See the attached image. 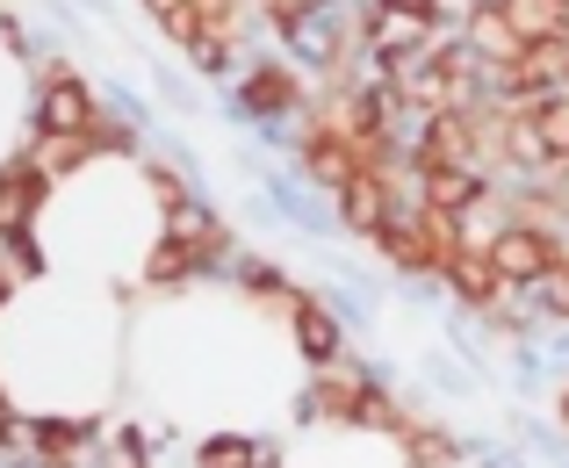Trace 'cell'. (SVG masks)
<instances>
[{
  "mask_svg": "<svg viewBox=\"0 0 569 468\" xmlns=\"http://www.w3.org/2000/svg\"><path fill=\"white\" fill-rule=\"evenodd\" d=\"M483 260L498 267L505 289H533V281H548V275H562V267H569V238L533 231V223H498L490 246H483Z\"/></svg>",
  "mask_w": 569,
  "mask_h": 468,
  "instance_id": "obj_1",
  "label": "cell"
},
{
  "mask_svg": "<svg viewBox=\"0 0 569 468\" xmlns=\"http://www.w3.org/2000/svg\"><path fill=\"white\" fill-rule=\"evenodd\" d=\"M368 382H376V375H368V368H347V354H339V360H325V368L310 375L303 418H318V426H353V418H361Z\"/></svg>",
  "mask_w": 569,
  "mask_h": 468,
  "instance_id": "obj_2",
  "label": "cell"
},
{
  "mask_svg": "<svg viewBox=\"0 0 569 468\" xmlns=\"http://www.w3.org/2000/svg\"><path fill=\"white\" fill-rule=\"evenodd\" d=\"M238 109H246V116H296V109H303V72H296L289 58H260V66H246V80H238Z\"/></svg>",
  "mask_w": 569,
  "mask_h": 468,
  "instance_id": "obj_3",
  "label": "cell"
},
{
  "mask_svg": "<svg viewBox=\"0 0 569 468\" xmlns=\"http://www.w3.org/2000/svg\"><path fill=\"white\" fill-rule=\"evenodd\" d=\"M411 202L440 209V217H469V209L490 202V180L476 166H432V173H411Z\"/></svg>",
  "mask_w": 569,
  "mask_h": 468,
  "instance_id": "obj_4",
  "label": "cell"
},
{
  "mask_svg": "<svg viewBox=\"0 0 569 468\" xmlns=\"http://www.w3.org/2000/svg\"><path fill=\"white\" fill-rule=\"evenodd\" d=\"M403 209V180H382V173H353L347 188H339V223L361 238H376L389 217Z\"/></svg>",
  "mask_w": 569,
  "mask_h": 468,
  "instance_id": "obj_5",
  "label": "cell"
},
{
  "mask_svg": "<svg viewBox=\"0 0 569 468\" xmlns=\"http://www.w3.org/2000/svg\"><path fill=\"white\" fill-rule=\"evenodd\" d=\"M498 22L512 29L519 51H548V43L569 37V0H490Z\"/></svg>",
  "mask_w": 569,
  "mask_h": 468,
  "instance_id": "obj_6",
  "label": "cell"
},
{
  "mask_svg": "<svg viewBox=\"0 0 569 468\" xmlns=\"http://www.w3.org/2000/svg\"><path fill=\"white\" fill-rule=\"evenodd\" d=\"M440 281H447V296H455L461 310H498V303H512V289L498 281V267L483 260V252H455V260L440 267Z\"/></svg>",
  "mask_w": 569,
  "mask_h": 468,
  "instance_id": "obj_7",
  "label": "cell"
},
{
  "mask_svg": "<svg viewBox=\"0 0 569 468\" xmlns=\"http://www.w3.org/2000/svg\"><path fill=\"white\" fill-rule=\"evenodd\" d=\"M296 152H303V173L318 180V188H332V195L361 173V166H353V145L339 138L332 123H318V116H310V130H303V145H296Z\"/></svg>",
  "mask_w": 569,
  "mask_h": 468,
  "instance_id": "obj_8",
  "label": "cell"
},
{
  "mask_svg": "<svg viewBox=\"0 0 569 468\" xmlns=\"http://www.w3.org/2000/svg\"><path fill=\"white\" fill-rule=\"evenodd\" d=\"M368 246H376L382 260L397 267V275H440V267H432V246H426V231H418V217H411V202H403L397 217H389L382 231L368 238Z\"/></svg>",
  "mask_w": 569,
  "mask_h": 468,
  "instance_id": "obj_9",
  "label": "cell"
},
{
  "mask_svg": "<svg viewBox=\"0 0 569 468\" xmlns=\"http://www.w3.org/2000/svg\"><path fill=\"white\" fill-rule=\"evenodd\" d=\"M289 317H296V346H303L310 368H325V360L347 354V331H339V317H332V303H325V296H296Z\"/></svg>",
  "mask_w": 569,
  "mask_h": 468,
  "instance_id": "obj_10",
  "label": "cell"
},
{
  "mask_svg": "<svg viewBox=\"0 0 569 468\" xmlns=\"http://www.w3.org/2000/svg\"><path fill=\"white\" fill-rule=\"evenodd\" d=\"M527 130L541 138L548 173H562V166H569V94H562V87H548V94L527 109Z\"/></svg>",
  "mask_w": 569,
  "mask_h": 468,
  "instance_id": "obj_11",
  "label": "cell"
},
{
  "mask_svg": "<svg viewBox=\"0 0 569 468\" xmlns=\"http://www.w3.org/2000/svg\"><path fill=\"white\" fill-rule=\"evenodd\" d=\"M397 440H403V468H455L461 461V440L440 426V418H418L411 411V426H403Z\"/></svg>",
  "mask_w": 569,
  "mask_h": 468,
  "instance_id": "obj_12",
  "label": "cell"
},
{
  "mask_svg": "<svg viewBox=\"0 0 569 468\" xmlns=\"http://www.w3.org/2000/svg\"><path fill=\"white\" fill-rule=\"evenodd\" d=\"M43 123H51L58 130V138H72V130H87V94H80V87H51V101H43Z\"/></svg>",
  "mask_w": 569,
  "mask_h": 468,
  "instance_id": "obj_13",
  "label": "cell"
},
{
  "mask_svg": "<svg viewBox=\"0 0 569 468\" xmlns=\"http://www.w3.org/2000/svg\"><path fill=\"white\" fill-rule=\"evenodd\" d=\"M332 8V0H267V22L281 29V37H296L303 22H318V14Z\"/></svg>",
  "mask_w": 569,
  "mask_h": 468,
  "instance_id": "obj_14",
  "label": "cell"
},
{
  "mask_svg": "<svg viewBox=\"0 0 569 468\" xmlns=\"http://www.w3.org/2000/svg\"><path fill=\"white\" fill-rule=\"evenodd\" d=\"M202 468H260V447H252V440H209Z\"/></svg>",
  "mask_w": 569,
  "mask_h": 468,
  "instance_id": "obj_15",
  "label": "cell"
},
{
  "mask_svg": "<svg viewBox=\"0 0 569 468\" xmlns=\"http://www.w3.org/2000/svg\"><path fill=\"white\" fill-rule=\"evenodd\" d=\"M562 325H569V267H562Z\"/></svg>",
  "mask_w": 569,
  "mask_h": 468,
  "instance_id": "obj_16",
  "label": "cell"
}]
</instances>
